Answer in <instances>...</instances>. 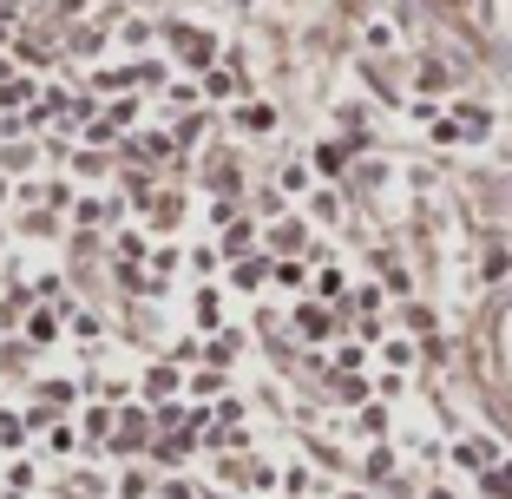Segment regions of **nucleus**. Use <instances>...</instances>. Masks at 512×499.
I'll return each mask as SVG.
<instances>
[{
    "label": "nucleus",
    "instance_id": "f03ea898",
    "mask_svg": "<svg viewBox=\"0 0 512 499\" xmlns=\"http://www.w3.org/2000/svg\"><path fill=\"white\" fill-rule=\"evenodd\" d=\"M27 329H33V342H53V335H60V316H46V309H40Z\"/></svg>",
    "mask_w": 512,
    "mask_h": 499
},
{
    "label": "nucleus",
    "instance_id": "7ed1b4c3",
    "mask_svg": "<svg viewBox=\"0 0 512 499\" xmlns=\"http://www.w3.org/2000/svg\"><path fill=\"white\" fill-rule=\"evenodd\" d=\"M0 204H7V184H0Z\"/></svg>",
    "mask_w": 512,
    "mask_h": 499
},
{
    "label": "nucleus",
    "instance_id": "f257e3e1",
    "mask_svg": "<svg viewBox=\"0 0 512 499\" xmlns=\"http://www.w3.org/2000/svg\"><path fill=\"white\" fill-rule=\"evenodd\" d=\"M20 440H27V421L20 414H0V447H20Z\"/></svg>",
    "mask_w": 512,
    "mask_h": 499
}]
</instances>
